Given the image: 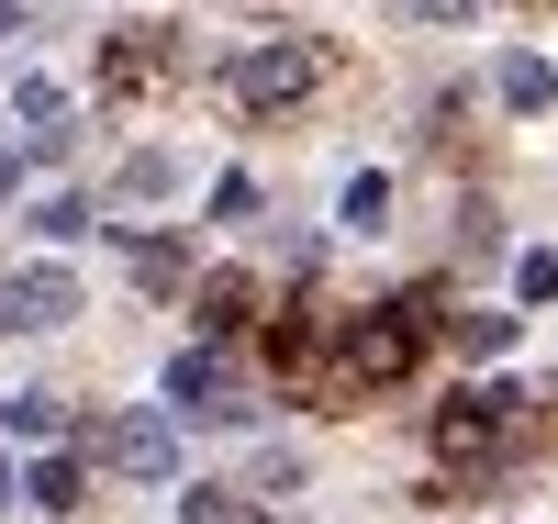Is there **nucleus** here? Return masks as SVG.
<instances>
[{"label": "nucleus", "instance_id": "1", "mask_svg": "<svg viewBox=\"0 0 558 524\" xmlns=\"http://www.w3.org/2000/svg\"><path fill=\"white\" fill-rule=\"evenodd\" d=\"M68 313H78V279H68V268L0 279V324H12V336H45V324H68Z\"/></svg>", "mask_w": 558, "mask_h": 524}, {"label": "nucleus", "instance_id": "2", "mask_svg": "<svg viewBox=\"0 0 558 524\" xmlns=\"http://www.w3.org/2000/svg\"><path fill=\"white\" fill-rule=\"evenodd\" d=\"M112 468H134V480H168V468H179L168 424H112Z\"/></svg>", "mask_w": 558, "mask_h": 524}, {"label": "nucleus", "instance_id": "4", "mask_svg": "<svg viewBox=\"0 0 558 524\" xmlns=\"http://www.w3.org/2000/svg\"><path fill=\"white\" fill-rule=\"evenodd\" d=\"M391 212V179H347V223H380Z\"/></svg>", "mask_w": 558, "mask_h": 524}, {"label": "nucleus", "instance_id": "3", "mask_svg": "<svg viewBox=\"0 0 558 524\" xmlns=\"http://www.w3.org/2000/svg\"><path fill=\"white\" fill-rule=\"evenodd\" d=\"M302 78H313V57H291V45H279V57H246V68H235V89H246V101H291Z\"/></svg>", "mask_w": 558, "mask_h": 524}]
</instances>
